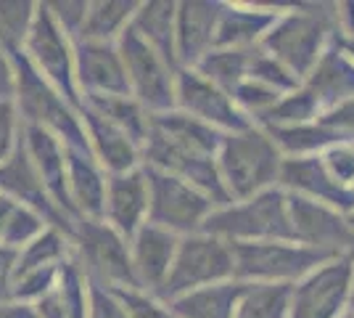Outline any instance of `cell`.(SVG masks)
<instances>
[{"mask_svg":"<svg viewBox=\"0 0 354 318\" xmlns=\"http://www.w3.org/2000/svg\"><path fill=\"white\" fill-rule=\"evenodd\" d=\"M74 75L82 96H133L117 43L77 40Z\"/></svg>","mask_w":354,"mask_h":318,"instance_id":"9a60e30c","label":"cell"},{"mask_svg":"<svg viewBox=\"0 0 354 318\" xmlns=\"http://www.w3.org/2000/svg\"><path fill=\"white\" fill-rule=\"evenodd\" d=\"M317 122H320L323 127H328L333 136L339 138L341 143H354V98L323 112V114L317 117Z\"/></svg>","mask_w":354,"mask_h":318,"instance_id":"f35d334b","label":"cell"},{"mask_svg":"<svg viewBox=\"0 0 354 318\" xmlns=\"http://www.w3.org/2000/svg\"><path fill=\"white\" fill-rule=\"evenodd\" d=\"M88 6L90 3H48L53 19L59 21V27L66 35H77L82 32V24H85V16H88Z\"/></svg>","mask_w":354,"mask_h":318,"instance_id":"60d3db41","label":"cell"},{"mask_svg":"<svg viewBox=\"0 0 354 318\" xmlns=\"http://www.w3.org/2000/svg\"><path fill=\"white\" fill-rule=\"evenodd\" d=\"M117 51L127 72L130 93L140 101L148 114H164L177 109V67H172L162 53H156L133 27H127L119 35Z\"/></svg>","mask_w":354,"mask_h":318,"instance_id":"ba28073f","label":"cell"},{"mask_svg":"<svg viewBox=\"0 0 354 318\" xmlns=\"http://www.w3.org/2000/svg\"><path fill=\"white\" fill-rule=\"evenodd\" d=\"M11 64H14L16 72L19 109L27 120L24 125H35V127H43L48 133H53L66 149L93 154L80 112L64 101V96L32 67V61L21 51L11 53Z\"/></svg>","mask_w":354,"mask_h":318,"instance_id":"3957f363","label":"cell"},{"mask_svg":"<svg viewBox=\"0 0 354 318\" xmlns=\"http://www.w3.org/2000/svg\"><path fill=\"white\" fill-rule=\"evenodd\" d=\"M72 258V239L59 231V228H45L43 233L30 242L27 247L19 249L16 255V271H14V281L27 276V273L43 271V268H56L64 260Z\"/></svg>","mask_w":354,"mask_h":318,"instance_id":"f1b7e54d","label":"cell"},{"mask_svg":"<svg viewBox=\"0 0 354 318\" xmlns=\"http://www.w3.org/2000/svg\"><path fill=\"white\" fill-rule=\"evenodd\" d=\"M354 258H336L317 265L291 287L288 318H339L349 308Z\"/></svg>","mask_w":354,"mask_h":318,"instance_id":"7c38bea8","label":"cell"},{"mask_svg":"<svg viewBox=\"0 0 354 318\" xmlns=\"http://www.w3.org/2000/svg\"><path fill=\"white\" fill-rule=\"evenodd\" d=\"M104 220L127 242L148 223V181L143 165L133 173L106 178Z\"/></svg>","mask_w":354,"mask_h":318,"instance_id":"ac0fdd59","label":"cell"},{"mask_svg":"<svg viewBox=\"0 0 354 318\" xmlns=\"http://www.w3.org/2000/svg\"><path fill=\"white\" fill-rule=\"evenodd\" d=\"M230 279H233V244L198 231L180 239L172 271L153 297L162 303H172L188 292L222 284Z\"/></svg>","mask_w":354,"mask_h":318,"instance_id":"8992f818","label":"cell"},{"mask_svg":"<svg viewBox=\"0 0 354 318\" xmlns=\"http://www.w3.org/2000/svg\"><path fill=\"white\" fill-rule=\"evenodd\" d=\"M16 96V72L8 56L0 53V101H14Z\"/></svg>","mask_w":354,"mask_h":318,"instance_id":"ee69618b","label":"cell"},{"mask_svg":"<svg viewBox=\"0 0 354 318\" xmlns=\"http://www.w3.org/2000/svg\"><path fill=\"white\" fill-rule=\"evenodd\" d=\"M286 194L323 202L333 210L352 215L354 212V194L330 178V173L323 165V154L312 157H283L281 181H278Z\"/></svg>","mask_w":354,"mask_h":318,"instance_id":"2e32d148","label":"cell"},{"mask_svg":"<svg viewBox=\"0 0 354 318\" xmlns=\"http://www.w3.org/2000/svg\"><path fill=\"white\" fill-rule=\"evenodd\" d=\"M148 181V223L159 226L175 236L198 233L214 204L191 183L180 181L175 175H167L162 170L143 165Z\"/></svg>","mask_w":354,"mask_h":318,"instance_id":"9c48e42d","label":"cell"},{"mask_svg":"<svg viewBox=\"0 0 354 318\" xmlns=\"http://www.w3.org/2000/svg\"><path fill=\"white\" fill-rule=\"evenodd\" d=\"M48 223H45L43 218L37 215L35 210L30 207H24V204H16L14 215H11V220H8V226H6V233H3V247H11V249H21V247H27L30 242H35L40 233H43Z\"/></svg>","mask_w":354,"mask_h":318,"instance_id":"d590c367","label":"cell"},{"mask_svg":"<svg viewBox=\"0 0 354 318\" xmlns=\"http://www.w3.org/2000/svg\"><path fill=\"white\" fill-rule=\"evenodd\" d=\"M336 37H344L336 3H299L278 16L259 48L281 61L299 82H304Z\"/></svg>","mask_w":354,"mask_h":318,"instance_id":"6da1fadb","label":"cell"},{"mask_svg":"<svg viewBox=\"0 0 354 318\" xmlns=\"http://www.w3.org/2000/svg\"><path fill=\"white\" fill-rule=\"evenodd\" d=\"M283 11H286L283 6H259V3L230 6V3H222L214 48H257Z\"/></svg>","mask_w":354,"mask_h":318,"instance_id":"603a6c76","label":"cell"},{"mask_svg":"<svg viewBox=\"0 0 354 318\" xmlns=\"http://www.w3.org/2000/svg\"><path fill=\"white\" fill-rule=\"evenodd\" d=\"M37 6L27 0H14V3H0V48L8 53H19L27 43V35L35 21Z\"/></svg>","mask_w":354,"mask_h":318,"instance_id":"836d02e7","label":"cell"},{"mask_svg":"<svg viewBox=\"0 0 354 318\" xmlns=\"http://www.w3.org/2000/svg\"><path fill=\"white\" fill-rule=\"evenodd\" d=\"M21 141H24V149L30 154L32 165L37 170L48 197L53 199V204L72 223H77L80 215L74 210L72 197H69V181H66V146L53 133H48L43 127H35V125H24Z\"/></svg>","mask_w":354,"mask_h":318,"instance_id":"e0dca14e","label":"cell"},{"mask_svg":"<svg viewBox=\"0 0 354 318\" xmlns=\"http://www.w3.org/2000/svg\"><path fill=\"white\" fill-rule=\"evenodd\" d=\"M352 194H354V186H352Z\"/></svg>","mask_w":354,"mask_h":318,"instance_id":"f5cc1de1","label":"cell"},{"mask_svg":"<svg viewBox=\"0 0 354 318\" xmlns=\"http://www.w3.org/2000/svg\"><path fill=\"white\" fill-rule=\"evenodd\" d=\"M220 14L222 3H204V0L177 3L175 56L180 69H193L214 48Z\"/></svg>","mask_w":354,"mask_h":318,"instance_id":"d6986e66","label":"cell"},{"mask_svg":"<svg viewBox=\"0 0 354 318\" xmlns=\"http://www.w3.org/2000/svg\"><path fill=\"white\" fill-rule=\"evenodd\" d=\"M77 265L85 271L90 284L104 289H140L135 279L130 242L106 220H77L72 233Z\"/></svg>","mask_w":354,"mask_h":318,"instance_id":"5b68a950","label":"cell"},{"mask_svg":"<svg viewBox=\"0 0 354 318\" xmlns=\"http://www.w3.org/2000/svg\"><path fill=\"white\" fill-rule=\"evenodd\" d=\"M80 117L88 133L90 152L101 165V170H106L109 175H122V173H133L140 167V159H143L140 146L127 133H122L117 125H111L98 112H93L88 104H82Z\"/></svg>","mask_w":354,"mask_h":318,"instance_id":"7402d4cb","label":"cell"},{"mask_svg":"<svg viewBox=\"0 0 354 318\" xmlns=\"http://www.w3.org/2000/svg\"><path fill=\"white\" fill-rule=\"evenodd\" d=\"M349 43H352V46H354V35H352V40H349Z\"/></svg>","mask_w":354,"mask_h":318,"instance_id":"816d5d0a","label":"cell"},{"mask_svg":"<svg viewBox=\"0 0 354 318\" xmlns=\"http://www.w3.org/2000/svg\"><path fill=\"white\" fill-rule=\"evenodd\" d=\"M317 117H320V106L315 101V96L301 85L294 93L281 96V101L270 112H265L259 120H254V125L257 127H294V125L315 122Z\"/></svg>","mask_w":354,"mask_h":318,"instance_id":"d6a6232c","label":"cell"},{"mask_svg":"<svg viewBox=\"0 0 354 318\" xmlns=\"http://www.w3.org/2000/svg\"><path fill=\"white\" fill-rule=\"evenodd\" d=\"M339 318H354V305H349V308H346V310H344Z\"/></svg>","mask_w":354,"mask_h":318,"instance_id":"7dc6e473","label":"cell"},{"mask_svg":"<svg viewBox=\"0 0 354 318\" xmlns=\"http://www.w3.org/2000/svg\"><path fill=\"white\" fill-rule=\"evenodd\" d=\"M16 249L0 244V303L14 300V271H16Z\"/></svg>","mask_w":354,"mask_h":318,"instance_id":"7bdbcfd3","label":"cell"},{"mask_svg":"<svg viewBox=\"0 0 354 318\" xmlns=\"http://www.w3.org/2000/svg\"><path fill=\"white\" fill-rule=\"evenodd\" d=\"M16 204L11 197H6V194H0V242H3V233H6V226H8V220H11V215H14Z\"/></svg>","mask_w":354,"mask_h":318,"instance_id":"bcb514c9","label":"cell"},{"mask_svg":"<svg viewBox=\"0 0 354 318\" xmlns=\"http://www.w3.org/2000/svg\"><path fill=\"white\" fill-rule=\"evenodd\" d=\"M66 181L69 197L80 220H104L106 204V175L93 154L66 149Z\"/></svg>","mask_w":354,"mask_h":318,"instance_id":"cb8c5ba5","label":"cell"},{"mask_svg":"<svg viewBox=\"0 0 354 318\" xmlns=\"http://www.w3.org/2000/svg\"><path fill=\"white\" fill-rule=\"evenodd\" d=\"M175 19H177V3L153 0V3H140L133 16V21H130V27H133L156 53H162L172 67H177ZM177 69H180V67H177Z\"/></svg>","mask_w":354,"mask_h":318,"instance_id":"484cf974","label":"cell"},{"mask_svg":"<svg viewBox=\"0 0 354 318\" xmlns=\"http://www.w3.org/2000/svg\"><path fill=\"white\" fill-rule=\"evenodd\" d=\"M249 80H257V82H262V85H267V88H272V91L278 93H294L296 88H301V82L283 67L281 61L272 59L259 46L251 51Z\"/></svg>","mask_w":354,"mask_h":318,"instance_id":"e575fe53","label":"cell"},{"mask_svg":"<svg viewBox=\"0 0 354 318\" xmlns=\"http://www.w3.org/2000/svg\"><path fill=\"white\" fill-rule=\"evenodd\" d=\"M283 154L262 127L227 133L217 152V170L230 202H243L275 188L281 181Z\"/></svg>","mask_w":354,"mask_h":318,"instance_id":"7a4b0ae2","label":"cell"},{"mask_svg":"<svg viewBox=\"0 0 354 318\" xmlns=\"http://www.w3.org/2000/svg\"><path fill=\"white\" fill-rule=\"evenodd\" d=\"M16 130H19V120H16V106L14 101H0V165L16 152Z\"/></svg>","mask_w":354,"mask_h":318,"instance_id":"b9f144b4","label":"cell"},{"mask_svg":"<svg viewBox=\"0 0 354 318\" xmlns=\"http://www.w3.org/2000/svg\"><path fill=\"white\" fill-rule=\"evenodd\" d=\"M349 305H354V273H352V294H349Z\"/></svg>","mask_w":354,"mask_h":318,"instance_id":"c3c4849f","label":"cell"},{"mask_svg":"<svg viewBox=\"0 0 354 318\" xmlns=\"http://www.w3.org/2000/svg\"><path fill=\"white\" fill-rule=\"evenodd\" d=\"M346 46H349V53H352V56H354V46H352V43H349V40H346Z\"/></svg>","mask_w":354,"mask_h":318,"instance_id":"681fc988","label":"cell"},{"mask_svg":"<svg viewBox=\"0 0 354 318\" xmlns=\"http://www.w3.org/2000/svg\"><path fill=\"white\" fill-rule=\"evenodd\" d=\"M294 284H246L233 318H288Z\"/></svg>","mask_w":354,"mask_h":318,"instance_id":"1f68e13d","label":"cell"},{"mask_svg":"<svg viewBox=\"0 0 354 318\" xmlns=\"http://www.w3.org/2000/svg\"><path fill=\"white\" fill-rule=\"evenodd\" d=\"M88 318H130L124 305L114 297L111 289H104L98 284H90V308Z\"/></svg>","mask_w":354,"mask_h":318,"instance_id":"ab89813d","label":"cell"},{"mask_svg":"<svg viewBox=\"0 0 354 318\" xmlns=\"http://www.w3.org/2000/svg\"><path fill=\"white\" fill-rule=\"evenodd\" d=\"M272 143L278 146L283 157H312L323 154L330 146H339L341 141L320 122H307V125H294V127H262Z\"/></svg>","mask_w":354,"mask_h":318,"instance_id":"4dcf8cb0","label":"cell"},{"mask_svg":"<svg viewBox=\"0 0 354 318\" xmlns=\"http://www.w3.org/2000/svg\"><path fill=\"white\" fill-rule=\"evenodd\" d=\"M82 104H88L93 112H98L111 125H117L122 133H127L143 149L151 114L140 106L135 96H85Z\"/></svg>","mask_w":354,"mask_h":318,"instance_id":"83f0119b","label":"cell"},{"mask_svg":"<svg viewBox=\"0 0 354 318\" xmlns=\"http://www.w3.org/2000/svg\"><path fill=\"white\" fill-rule=\"evenodd\" d=\"M251 51L254 48H212L193 69L220 91L233 93L249 77Z\"/></svg>","mask_w":354,"mask_h":318,"instance_id":"f546056e","label":"cell"},{"mask_svg":"<svg viewBox=\"0 0 354 318\" xmlns=\"http://www.w3.org/2000/svg\"><path fill=\"white\" fill-rule=\"evenodd\" d=\"M175 98L177 109L191 114L193 120L204 122L220 133H241L249 130L254 122L236 106L230 93L212 85L207 77H201L196 69H177L175 77Z\"/></svg>","mask_w":354,"mask_h":318,"instance_id":"4fadbf2b","label":"cell"},{"mask_svg":"<svg viewBox=\"0 0 354 318\" xmlns=\"http://www.w3.org/2000/svg\"><path fill=\"white\" fill-rule=\"evenodd\" d=\"M201 231L230 244L294 242L288 194L281 186H275V188L243 199V202H230L225 207H214Z\"/></svg>","mask_w":354,"mask_h":318,"instance_id":"277c9868","label":"cell"},{"mask_svg":"<svg viewBox=\"0 0 354 318\" xmlns=\"http://www.w3.org/2000/svg\"><path fill=\"white\" fill-rule=\"evenodd\" d=\"M328 260L296 242H241L233 244V279L243 284H296Z\"/></svg>","mask_w":354,"mask_h":318,"instance_id":"52a82bcc","label":"cell"},{"mask_svg":"<svg viewBox=\"0 0 354 318\" xmlns=\"http://www.w3.org/2000/svg\"><path fill=\"white\" fill-rule=\"evenodd\" d=\"M0 194L11 197L14 202L35 210L50 228L64 231L69 239L74 233V223L64 212L53 204V199L48 197L43 181L37 175V170L32 165L30 154L24 149V141L16 146V152L0 165Z\"/></svg>","mask_w":354,"mask_h":318,"instance_id":"5bb4252c","label":"cell"},{"mask_svg":"<svg viewBox=\"0 0 354 318\" xmlns=\"http://www.w3.org/2000/svg\"><path fill=\"white\" fill-rule=\"evenodd\" d=\"M323 165L330 173V178L349 188L354 186V143H339V146H330L328 152H323Z\"/></svg>","mask_w":354,"mask_h":318,"instance_id":"74e56055","label":"cell"},{"mask_svg":"<svg viewBox=\"0 0 354 318\" xmlns=\"http://www.w3.org/2000/svg\"><path fill=\"white\" fill-rule=\"evenodd\" d=\"M24 56L32 61V67L64 96V101L72 109H82V93L77 88V75H74V48L69 43V35L61 30L59 21L53 19L48 3L37 6L35 21L24 43Z\"/></svg>","mask_w":354,"mask_h":318,"instance_id":"30bf717a","label":"cell"},{"mask_svg":"<svg viewBox=\"0 0 354 318\" xmlns=\"http://www.w3.org/2000/svg\"><path fill=\"white\" fill-rule=\"evenodd\" d=\"M288 215L294 242L310 247L325 258H354V228L344 212L323 202L288 194Z\"/></svg>","mask_w":354,"mask_h":318,"instance_id":"8fae6325","label":"cell"},{"mask_svg":"<svg viewBox=\"0 0 354 318\" xmlns=\"http://www.w3.org/2000/svg\"><path fill=\"white\" fill-rule=\"evenodd\" d=\"M114 297L124 305L130 318H177L169 305L156 300L153 294H148L143 289H111Z\"/></svg>","mask_w":354,"mask_h":318,"instance_id":"8d00e7d4","label":"cell"},{"mask_svg":"<svg viewBox=\"0 0 354 318\" xmlns=\"http://www.w3.org/2000/svg\"><path fill=\"white\" fill-rule=\"evenodd\" d=\"M138 6L140 3H135V0H98V3H90L80 40L117 43L119 35L130 27Z\"/></svg>","mask_w":354,"mask_h":318,"instance_id":"4316f807","label":"cell"},{"mask_svg":"<svg viewBox=\"0 0 354 318\" xmlns=\"http://www.w3.org/2000/svg\"><path fill=\"white\" fill-rule=\"evenodd\" d=\"M0 318H37V310H35V305H27V303H0Z\"/></svg>","mask_w":354,"mask_h":318,"instance_id":"f6af8a7d","label":"cell"},{"mask_svg":"<svg viewBox=\"0 0 354 318\" xmlns=\"http://www.w3.org/2000/svg\"><path fill=\"white\" fill-rule=\"evenodd\" d=\"M301 85L315 96L320 114L354 98V56L349 53L346 37H336L328 46Z\"/></svg>","mask_w":354,"mask_h":318,"instance_id":"ffe728a7","label":"cell"},{"mask_svg":"<svg viewBox=\"0 0 354 318\" xmlns=\"http://www.w3.org/2000/svg\"><path fill=\"white\" fill-rule=\"evenodd\" d=\"M243 287H246L243 281L230 279L222 284L188 292V294H183L167 305L177 318H233L238 300L243 294Z\"/></svg>","mask_w":354,"mask_h":318,"instance_id":"d4e9b609","label":"cell"},{"mask_svg":"<svg viewBox=\"0 0 354 318\" xmlns=\"http://www.w3.org/2000/svg\"><path fill=\"white\" fill-rule=\"evenodd\" d=\"M177 244H180V236H175V233H169V231H164L159 226H151V223H146L130 239L135 279H138V287L143 292L156 294L162 289V284L167 281L169 271H172Z\"/></svg>","mask_w":354,"mask_h":318,"instance_id":"44dd1931","label":"cell"},{"mask_svg":"<svg viewBox=\"0 0 354 318\" xmlns=\"http://www.w3.org/2000/svg\"><path fill=\"white\" fill-rule=\"evenodd\" d=\"M346 218H349V223H352V228H354V212L352 215H346Z\"/></svg>","mask_w":354,"mask_h":318,"instance_id":"f907efd6","label":"cell"}]
</instances>
